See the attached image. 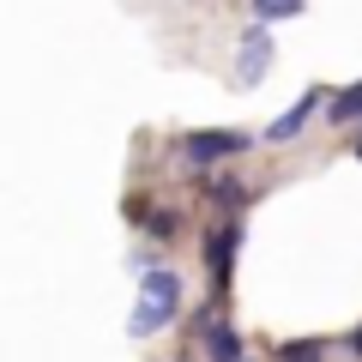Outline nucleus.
Here are the masks:
<instances>
[{"mask_svg": "<svg viewBox=\"0 0 362 362\" xmlns=\"http://www.w3.org/2000/svg\"><path fill=\"white\" fill-rule=\"evenodd\" d=\"M175 314H181V278L163 272V266H151V272H145V284H139V308H133L127 332L133 338H151V332H163Z\"/></svg>", "mask_w": 362, "mask_h": 362, "instance_id": "obj_1", "label": "nucleus"}, {"mask_svg": "<svg viewBox=\"0 0 362 362\" xmlns=\"http://www.w3.org/2000/svg\"><path fill=\"white\" fill-rule=\"evenodd\" d=\"M181 151L194 157V163H223V157H242V151H247V133H235V127H206V133H187Z\"/></svg>", "mask_w": 362, "mask_h": 362, "instance_id": "obj_2", "label": "nucleus"}, {"mask_svg": "<svg viewBox=\"0 0 362 362\" xmlns=\"http://www.w3.org/2000/svg\"><path fill=\"white\" fill-rule=\"evenodd\" d=\"M235 223H218V230L206 235V272H211V290H218V302L230 296V266H235Z\"/></svg>", "mask_w": 362, "mask_h": 362, "instance_id": "obj_3", "label": "nucleus"}, {"mask_svg": "<svg viewBox=\"0 0 362 362\" xmlns=\"http://www.w3.org/2000/svg\"><path fill=\"white\" fill-rule=\"evenodd\" d=\"M266 61H272V42H266V30H247L242 37V85H259L266 78Z\"/></svg>", "mask_w": 362, "mask_h": 362, "instance_id": "obj_4", "label": "nucleus"}, {"mask_svg": "<svg viewBox=\"0 0 362 362\" xmlns=\"http://www.w3.org/2000/svg\"><path fill=\"white\" fill-rule=\"evenodd\" d=\"M320 103H326L320 90H308V97H302V103L290 109V115H278V121H272V127H266V139H278V145H284V139H296V133L308 127V115H314V109H320Z\"/></svg>", "mask_w": 362, "mask_h": 362, "instance_id": "obj_5", "label": "nucleus"}, {"mask_svg": "<svg viewBox=\"0 0 362 362\" xmlns=\"http://www.w3.org/2000/svg\"><path fill=\"white\" fill-rule=\"evenodd\" d=\"M199 326H206V350H211V362H242V338H235L223 320H211V314H206Z\"/></svg>", "mask_w": 362, "mask_h": 362, "instance_id": "obj_6", "label": "nucleus"}, {"mask_svg": "<svg viewBox=\"0 0 362 362\" xmlns=\"http://www.w3.org/2000/svg\"><path fill=\"white\" fill-rule=\"evenodd\" d=\"M326 115H332V121H356V115H362V85H344V90L332 97V109H326Z\"/></svg>", "mask_w": 362, "mask_h": 362, "instance_id": "obj_7", "label": "nucleus"}, {"mask_svg": "<svg viewBox=\"0 0 362 362\" xmlns=\"http://www.w3.org/2000/svg\"><path fill=\"white\" fill-rule=\"evenodd\" d=\"M302 0H254V18L259 25H278V18H296Z\"/></svg>", "mask_w": 362, "mask_h": 362, "instance_id": "obj_8", "label": "nucleus"}, {"mask_svg": "<svg viewBox=\"0 0 362 362\" xmlns=\"http://www.w3.org/2000/svg\"><path fill=\"white\" fill-rule=\"evenodd\" d=\"M278 356H284V362H326V344H320V338H296V344H284Z\"/></svg>", "mask_w": 362, "mask_h": 362, "instance_id": "obj_9", "label": "nucleus"}, {"mask_svg": "<svg viewBox=\"0 0 362 362\" xmlns=\"http://www.w3.org/2000/svg\"><path fill=\"white\" fill-rule=\"evenodd\" d=\"M350 350H356V356H362V326H356V332H350Z\"/></svg>", "mask_w": 362, "mask_h": 362, "instance_id": "obj_10", "label": "nucleus"}, {"mask_svg": "<svg viewBox=\"0 0 362 362\" xmlns=\"http://www.w3.org/2000/svg\"><path fill=\"white\" fill-rule=\"evenodd\" d=\"M356 157H362V145H356Z\"/></svg>", "mask_w": 362, "mask_h": 362, "instance_id": "obj_11", "label": "nucleus"}]
</instances>
